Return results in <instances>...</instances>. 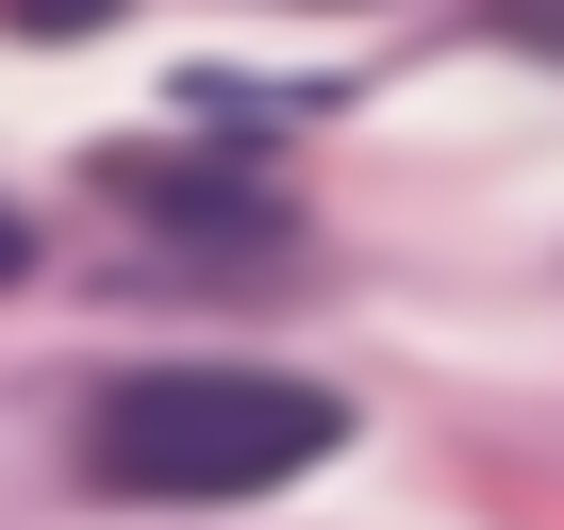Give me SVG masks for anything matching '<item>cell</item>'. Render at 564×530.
<instances>
[{"mask_svg":"<svg viewBox=\"0 0 564 530\" xmlns=\"http://www.w3.org/2000/svg\"><path fill=\"white\" fill-rule=\"evenodd\" d=\"M100 183H117L150 232H183V249H282V199L232 183V166H199V150H117Z\"/></svg>","mask_w":564,"mask_h":530,"instance_id":"7a4b0ae2","label":"cell"},{"mask_svg":"<svg viewBox=\"0 0 564 530\" xmlns=\"http://www.w3.org/2000/svg\"><path fill=\"white\" fill-rule=\"evenodd\" d=\"M18 249H34V232H18V216H0V283H18Z\"/></svg>","mask_w":564,"mask_h":530,"instance_id":"3957f363","label":"cell"},{"mask_svg":"<svg viewBox=\"0 0 564 530\" xmlns=\"http://www.w3.org/2000/svg\"><path fill=\"white\" fill-rule=\"evenodd\" d=\"M333 448H349V398L333 382H282V365H133L84 415V481L100 497H150V514L265 497V481H300Z\"/></svg>","mask_w":564,"mask_h":530,"instance_id":"6da1fadb","label":"cell"}]
</instances>
